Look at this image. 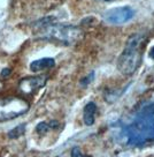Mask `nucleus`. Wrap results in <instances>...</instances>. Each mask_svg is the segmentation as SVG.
Wrapping results in <instances>:
<instances>
[{
	"mask_svg": "<svg viewBox=\"0 0 154 157\" xmlns=\"http://www.w3.org/2000/svg\"><path fill=\"white\" fill-rule=\"evenodd\" d=\"M121 135L130 147H143L154 141V103L144 104L130 123L123 126Z\"/></svg>",
	"mask_w": 154,
	"mask_h": 157,
	"instance_id": "nucleus-1",
	"label": "nucleus"
},
{
	"mask_svg": "<svg viewBox=\"0 0 154 157\" xmlns=\"http://www.w3.org/2000/svg\"><path fill=\"white\" fill-rule=\"evenodd\" d=\"M37 35L40 38L54 39L66 45L78 42L83 37L81 28L70 25L59 23L53 16H46L36 22Z\"/></svg>",
	"mask_w": 154,
	"mask_h": 157,
	"instance_id": "nucleus-2",
	"label": "nucleus"
},
{
	"mask_svg": "<svg viewBox=\"0 0 154 157\" xmlns=\"http://www.w3.org/2000/svg\"><path fill=\"white\" fill-rule=\"evenodd\" d=\"M145 36L143 34H134L128 38L123 51L117 59L116 67L123 75H131L138 69L143 60V48Z\"/></svg>",
	"mask_w": 154,
	"mask_h": 157,
	"instance_id": "nucleus-3",
	"label": "nucleus"
},
{
	"mask_svg": "<svg viewBox=\"0 0 154 157\" xmlns=\"http://www.w3.org/2000/svg\"><path fill=\"white\" fill-rule=\"evenodd\" d=\"M29 103L21 97L0 98V121H8L23 116L29 111Z\"/></svg>",
	"mask_w": 154,
	"mask_h": 157,
	"instance_id": "nucleus-4",
	"label": "nucleus"
},
{
	"mask_svg": "<svg viewBox=\"0 0 154 157\" xmlns=\"http://www.w3.org/2000/svg\"><path fill=\"white\" fill-rule=\"evenodd\" d=\"M136 12L130 6H122V7H115L107 10L104 14V20L111 23V25H124L135 17Z\"/></svg>",
	"mask_w": 154,
	"mask_h": 157,
	"instance_id": "nucleus-5",
	"label": "nucleus"
},
{
	"mask_svg": "<svg viewBox=\"0 0 154 157\" xmlns=\"http://www.w3.org/2000/svg\"><path fill=\"white\" fill-rule=\"evenodd\" d=\"M46 76H28L19 82V90L23 94H34L46 83Z\"/></svg>",
	"mask_w": 154,
	"mask_h": 157,
	"instance_id": "nucleus-6",
	"label": "nucleus"
},
{
	"mask_svg": "<svg viewBox=\"0 0 154 157\" xmlns=\"http://www.w3.org/2000/svg\"><path fill=\"white\" fill-rule=\"evenodd\" d=\"M54 65H55V60L53 58H42L32 61L30 65V69L34 73H38V72L45 71V69L52 68L54 67Z\"/></svg>",
	"mask_w": 154,
	"mask_h": 157,
	"instance_id": "nucleus-7",
	"label": "nucleus"
},
{
	"mask_svg": "<svg viewBox=\"0 0 154 157\" xmlns=\"http://www.w3.org/2000/svg\"><path fill=\"white\" fill-rule=\"evenodd\" d=\"M97 104L94 102H89L84 106L83 111V120L86 126H92L96 120V113H97Z\"/></svg>",
	"mask_w": 154,
	"mask_h": 157,
	"instance_id": "nucleus-8",
	"label": "nucleus"
},
{
	"mask_svg": "<svg viewBox=\"0 0 154 157\" xmlns=\"http://www.w3.org/2000/svg\"><path fill=\"white\" fill-rule=\"evenodd\" d=\"M59 127V123L57 120H51L50 123H46V121H42L37 125L36 127V132L38 134H45L46 132H48L50 129H54V128Z\"/></svg>",
	"mask_w": 154,
	"mask_h": 157,
	"instance_id": "nucleus-9",
	"label": "nucleus"
},
{
	"mask_svg": "<svg viewBox=\"0 0 154 157\" xmlns=\"http://www.w3.org/2000/svg\"><path fill=\"white\" fill-rule=\"evenodd\" d=\"M25 127H27L25 124H21L19 126L14 127L13 129H10L9 133H8V137H9V139H19L20 136H22L24 134Z\"/></svg>",
	"mask_w": 154,
	"mask_h": 157,
	"instance_id": "nucleus-10",
	"label": "nucleus"
},
{
	"mask_svg": "<svg viewBox=\"0 0 154 157\" xmlns=\"http://www.w3.org/2000/svg\"><path fill=\"white\" fill-rule=\"evenodd\" d=\"M94 76H96V73L92 71L90 74H87L86 76H84V78L81 80V86L82 87H87L90 83H92V81L94 80Z\"/></svg>",
	"mask_w": 154,
	"mask_h": 157,
	"instance_id": "nucleus-11",
	"label": "nucleus"
},
{
	"mask_svg": "<svg viewBox=\"0 0 154 157\" xmlns=\"http://www.w3.org/2000/svg\"><path fill=\"white\" fill-rule=\"evenodd\" d=\"M70 155L72 157H91L89 156V155H85V154H83L82 150L79 149L78 147H74L72 149V151H70Z\"/></svg>",
	"mask_w": 154,
	"mask_h": 157,
	"instance_id": "nucleus-12",
	"label": "nucleus"
},
{
	"mask_svg": "<svg viewBox=\"0 0 154 157\" xmlns=\"http://www.w3.org/2000/svg\"><path fill=\"white\" fill-rule=\"evenodd\" d=\"M10 75V69L9 68H5V69H2V72H1V76L2 78H8Z\"/></svg>",
	"mask_w": 154,
	"mask_h": 157,
	"instance_id": "nucleus-13",
	"label": "nucleus"
},
{
	"mask_svg": "<svg viewBox=\"0 0 154 157\" xmlns=\"http://www.w3.org/2000/svg\"><path fill=\"white\" fill-rule=\"evenodd\" d=\"M149 58H152L154 60V46L149 50Z\"/></svg>",
	"mask_w": 154,
	"mask_h": 157,
	"instance_id": "nucleus-14",
	"label": "nucleus"
},
{
	"mask_svg": "<svg viewBox=\"0 0 154 157\" xmlns=\"http://www.w3.org/2000/svg\"><path fill=\"white\" fill-rule=\"evenodd\" d=\"M102 1H112V0H102Z\"/></svg>",
	"mask_w": 154,
	"mask_h": 157,
	"instance_id": "nucleus-15",
	"label": "nucleus"
}]
</instances>
